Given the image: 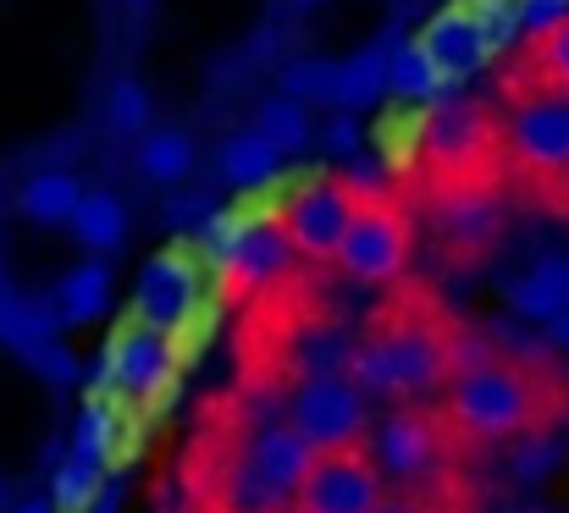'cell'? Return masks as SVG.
<instances>
[{"mask_svg": "<svg viewBox=\"0 0 569 513\" xmlns=\"http://www.w3.org/2000/svg\"><path fill=\"white\" fill-rule=\"evenodd\" d=\"M355 353H360V342L349 338V332H338V326H310V332L293 338V370H299V381H305V375H349Z\"/></svg>", "mask_w": 569, "mask_h": 513, "instance_id": "obj_27", "label": "cell"}, {"mask_svg": "<svg viewBox=\"0 0 569 513\" xmlns=\"http://www.w3.org/2000/svg\"><path fill=\"white\" fill-rule=\"evenodd\" d=\"M437 232L453 243V249H487L498 232H503V204L492 188H476V182H453L442 188L437 199Z\"/></svg>", "mask_w": 569, "mask_h": 513, "instance_id": "obj_16", "label": "cell"}, {"mask_svg": "<svg viewBox=\"0 0 569 513\" xmlns=\"http://www.w3.org/2000/svg\"><path fill=\"white\" fill-rule=\"evenodd\" d=\"M387 100H392L398 111H431L437 100H448V78L431 67V56H426L415 39H398V44H392Z\"/></svg>", "mask_w": 569, "mask_h": 513, "instance_id": "obj_21", "label": "cell"}, {"mask_svg": "<svg viewBox=\"0 0 569 513\" xmlns=\"http://www.w3.org/2000/svg\"><path fill=\"white\" fill-rule=\"evenodd\" d=\"M277 171H282V155L254 128H238L216 144V177L227 188H266V182H277Z\"/></svg>", "mask_w": 569, "mask_h": 513, "instance_id": "obj_24", "label": "cell"}, {"mask_svg": "<svg viewBox=\"0 0 569 513\" xmlns=\"http://www.w3.org/2000/svg\"><path fill=\"white\" fill-rule=\"evenodd\" d=\"M569 459V442L553 431V425H537V431H526V436H515V453H509V475L520 481V486H542V481H553L559 470H565Z\"/></svg>", "mask_w": 569, "mask_h": 513, "instance_id": "obj_28", "label": "cell"}, {"mask_svg": "<svg viewBox=\"0 0 569 513\" xmlns=\"http://www.w3.org/2000/svg\"><path fill=\"white\" fill-rule=\"evenodd\" d=\"M0 513H11V492H6V481H0Z\"/></svg>", "mask_w": 569, "mask_h": 513, "instance_id": "obj_44", "label": "cell"}, {"mask_svg": "<svg viewBox=\"0 0 569 513\" xmlns=\"http://www.w3.org/2000/svg\"><path fill=\"white\" fill-rule=\"evenodd\" d=\"M355 210H360V199L338 177H305L282 199V232L305 260H338Z\"/></svg>", "mask_w": 569, "mask_h": 513, "instance_id": "obj_6", "label": "cell"}, {"mask_svg": "<svg viewBox=\"0 0 569 513\" xmlns=\"http://www.w3.org/2000/svg\"><path fill=\"white\" fill-rule=\"evenodd\" d=\"M277 94L299 105H332L338 94V56H293L277 78Z\"/></svg>", "mask_w": 569, "mask_h": 513, "instance_id": "obj_29", "label": "cell"}, {"mask_svg": "<svg viewBox=\"0 0 569 513\" xmlns=\"http://www.w3.org/2000/svg\"><path fill=\"white\" fill-rule=\"evenodd\" d=\"M83 177L67 167H39L22 177V188H17V215L28 221V227H72V215H78V204H83Z\"/></svg>", "mask_w": 569, "mask_h": 513, "instance_id": "obj_18", "label": "cell"}, {"mask_svg": "<svg viewBox=\"0 0 569 513\" xmlns=\"http://www.w3.org/2000/svg\"><path fill=\"white\" fill-rule=\"evenodd\" d=\"M128 227H133L128 199H122V193H111V188H89L67 232H72V243H78L89 260H106L111 249H122V243H128Z\"/></svg>", "mask_w": 569, "mask_h": 513, "instance_id": "obj_22", "label": "cell"}, {"mask_svg": "<svg viewBox=\"0 0 569 513\" xmlns=\"http://www.w3.org/2000/svg\"><path fill=\"white\" fill-rule=\"evenodd\" d=\"M288 6H299V11H316V6H327V0H288Z\"/></svg>", "mask_w": 569, "mask_h": 513, "instance_id": "obj_43", "label": "cell"}, {"mask_svg": "<svg viewBox=\"0 0 569 513\" xmlns=\"http://www.w3.org/2000/svg\"><path fill=\"white\" fill-rule=\"evenodd\" d=\"M33 370H39V375H44L50 386H72L83 364H78V353H72L67 342H61V338H50V342H44V348H39V359H33Z\"/></svg>", "mask_w": 569, "mask_h": 513, "instance_id": "obj_37", "label": "cell"}, {"mask_svg": "<svg viewBox=\"0 0 569 513\" xmlns=\"http://www.w3.org/2000/svg\"><path fill=\"white\" fill-rule=\"evenodd\" d=\"M553 370H531L515 359H487L459 370L448 386V425L470 442H515L553 414Z\"/></svg>", "mask_w": 569, "mask_h": 513, "instance_id": "obj_1", "label": "cell"}, {"mask_svg": "<svg viewBox=\"0 0 569 513\" xmlns=\"http://www.w3.org/2000/svg\"><path fill=\"white\" fill-rule=\"evenodd\" d=\"M515 17H520V39L537 44L569 22V0H515Z\"/></svg>", "mask_w": 569, "mask_h": 513, "instance_id": "obj_36", "label": "cell"}, {"mask_svg": "<svg viewBox=\"0 0 569 513\" xmlns=\"http://www.w3.org/2000/svg\"><path fill=\"white\" fill-rule=\"evenodd\" d=\"M366 453H371V464L381 470V481L415 486L442 459V425L431 414H420V409H387L381 420H371Z\"/></svg>", "mask_w": 569, "mask_h": 513, "instance_id": "obj_9", "label": "cell"}, {"mask_svg": "<svg viewBox=\"0 0 569 513\" xmlns=\"http://www.w3.org/2000/svg\"><path fill=\"white\" fill-rule=\"evenodd\" d=\"M377 513H431V509H420V503H409V497H387Z\"/></svg>", "mask_w": 569, "mask_h": 513, "instance_id": "obj_42", "label": "cell"}, {"mask_svg": "<svg viewBox=\"0 0 569 513\" xmlns=\"http://www.w3.org/2000/svg\"><path fill=\"white\" fill-rule=\"evenodd\" d=\"M392 44L398 39H371L349 56H338V94H332V111H371L381 94H387V61H392Z\"/></svg>", "mask_w": 569, "mask_h": 513, "instance_id": "obj_20", "label": "cell"}, {"mask_svg": "<svg viewBox=\"0 0 569 513\" xmlns=\"http://www.w3.org/2000/svg\"><path fill=\"white\" fill-rule=\"evenodd\" d=\"M238 459H243L266 486H277V492L293 503V497H299V486H305V475L316 470V459H321V453H316V447L288 425V420H260V425L243 436Z\"/></svg>", "mask_w": 569, "mask_h": 513, "instance_id": "obj_13", "label": "cell"}, {"mask_svg": "<svg viewBox=\"0 0 569 513\" xmlns=\"http://www.w3.org/2000/svg\"><path fill=\"white\" fill-rule=\"evenodd\" d=\"M282 420L316 453H349V447H366V436H371V398L349 375H305L288 392Z\"/></svg>", "mask_w": 569, "mask_h": 513, "instance_id": "obj_3", "label": "cell"}, {"mask_svg": "<svg viewBox=\"0 0 569 513\" xmlns=\"http://www.w3.org/2000/svg\"><path fill=\"white\" fill-rule=\"evenodd\" d=\"M316 144H321V150H327V155L343 167L349 155H360V150H366V128H360V117H349V111H332V117H327V128L316 133Z\"/></svg>", "mask_w": 569, "mask_h": 513, "instance_id": "obj_35", "label": "cell"}, {"mask_svg": "<svg viewBox=\"0 0 569 513\" xmlns=\"http://www.w3.org/2000/svg\"><path fill=\"white\" fill-rule=\"evenodd\" d=\"M100 492H106V464L100 459H89L78 447L56 459V470H50V503H56V513H89Z\"/></svg>", "mask_w": 569, "mask_h": 513, "instance_id": "obj_26", "label": "cell"}, {"mask_svg": "<svg viewBox=\"0 0 569 513\" xmlns=\"http://www.w3.org/2000/svg\"><path fill=\"white\" fill-rule=\"evenodd\" d=\"M338 182L360 199V204H387V182H392V167L377 155V144H366L360 155H349L338 167Z\"/></svg>", "mask_w": 569, "mask_h": 513, "instance_id": "obj_33", "label": "cell"}, {"mask_svg": "<svg viewBox=\"0 0 569 513\" xmlns=\"http://www.w3.org/2000/svg\"><path fill=\"white\" fill-rule=\"evenodd\" d=\"M0 282H6V271H0Z\"/></svg>", "mask_w": 569, "mask_h": 513, "instance_id": "obj_46", "label": "cell"}, {"mask_svg": "<svg viewBox=\"0 0 569 513\" xmlns=\"http://www.w3.org/2000/svg\"><path fill=\"white\" fill-rule=\"evenodd\" d=\"M178 364H183V353H178V332H161V326H150V321H122L111 342H106V359H100V392H111L117 403H128V409H139V403H150V398H161L172 381H178Z\"/></svg>", "mask_w": 569, "mask_h": 513, "instance_id": "obj_4", "label": "cell"}, {"mask_svg": "<svg viewBox=\"0 0 569 513\" xmlns=\"http://www.w3.org/2000/svg\"><path fill=\"white\" fill-rule=\"evenodd\" d=\"M387 503V481L371 464L366 447H349V453H321L316 470L305 475L293 513H377Z\"/></svg>", "mask_w": 569, "mask_h": 513, "instance_id": "obj_7", "label": "cell"}, {"mask_svg": "<svg viewBox=\"0 0 569 513\" xmlns=\"http://www.w3.org/2000/svg\"><path fill=\"white\" fill-rule=\"evenodd\" d=\"M282 161L288 155H305L310 144H316V122H310V105H299V100H288V94H266L260 105H254V122H249Z\"/></svg>", "mask_w": 569, "mask_h": 513, "instance_id": "obj_25", "label": "cell"}, {"mask_svg": "<svg viewBox=\"0 0 569 513\" xmlns=\"http://www.w3.org/2000/svg\"><path fill=\"white\" fill-rule=\"evenodd\" d=\"M122 6H128V11H144V6H156V0H122Z\"/></svg>", "mask_w": 569, "mask_h": 513, "instance_id": "obj_45", "label": "cell"}, {"mask_svg": "<svg viewBox=\"0 0 569 513\" xmlns=\"http://www.w3.org/2000/svg\"><path fill=\"white\" fill-rule=\"evenodd\" d=\"M210 243L221 254V271L232 276V288L243 293H266L277 282H288L299 249L288 243L282 221H266V215H216L210 221Z\"/></svg>", "mask_w": 569, "mask_h": 513, "instance_id": "obj_5", "label": "cell"}, {"mask_svg": "<svg viewBox=\"0 0 569 513\" xmlns=\"http://www.w3.org/2000/svg\"><path fill=\"white\" fill-rule=\"evenodd\" d=\"M415 44L431 56V67L448 78V89L465 83V78H476V72H487L492 56H498V44H492V33H487V22L476 17L470 0H453V6L431 11V17L420 22Z\"/></svg>", "mask_w": 569, "mask_h": 513, "instance_id": "obj_11", "label": "cell"}, {"mask_svg": "<svg viewBox=\"0 0 569 513\" xmlns=\"http://www.w3.org/2000/svg\"><path fill=\"white\" fill-rule=\"evenodd\" d=\"M199 293H204V276H199L193 249H161L144 260V271L133 282V321H150L161 332H183Z\"/></svg>", "mask_w": 569, "mask_h": 513, "instance_id": "obj_10", "label": "cell"}, {"mask_svg": "<svg viewBox=\"0 0 569 513\" xmlns=\"http://www.w3.org/2000/svg\"><path fill=\"white\" fill-rule=\"evenodd\" d=\"M210 215V199L204 193H183V199H167V210H161V221L172 227V232H189L193 221H204Z\"/></svg>", "mask_w": 569, "mask_h": 513, "instance_id": "obj_38", "label": "cell"}, {"mask_svg": "<svg viewBox=\"0 0 569 513\" xmlns=\"http://www.w3.org/2000/svg\"><path fill=\"white\" fill-rule=\"evenodd\" d=\"M150 117H156V94H150L139 78H117L111 94H106V122H111V133L144 139V133H150Z\"/></svg>", "mask_w": 569, "mask_h": 513, "instance_id": "obj_32", "label": "cell"}, {"mask_svg": "<svg viewBox=\"0 0 569 513\" xmlns=\"http://www.w3.org/2000/svg\"><path fill=\"white\" fill-rule=\"evenodd\" d=\"M11 513H56L50 497H22V503H11Z\"/></svg>", "mask_w": 569, "mask_h": 513, "instance_id": "obj_40", "label": "cell"}, {"mask_svg": "<svg viewBox=\"0 0 569 513\" xmlns=\"http://www.w3.org/2000/svg\"><path fill=\"white\" fill-rule=\"evenodd\" d=\"M193 167H199V150L183 128H150L139 144H133V171L156 188H178L189 182Z\"/></svg>", "mask_w": 569, "mask_h": 513, "instance_id": "obj_23", "label": "cell"}, {"mask_svg": "<svg viewBox=\"0 0 569 513\" xmlns=\"http://www.w3.org/2000/svg\"><path fill=\"white\" fill-rule=\"evenodd\" d=\"M537 78L548 94H569V22L537 39Z\"/></svg>", "mask_w": 569, "mask_h": 513, "instance_id": "obj_34", "label": "cell"}, {"mask_svg": "<svg viewBox=\"0 0 569 513\" xmlns=\"http://www.w3.org/2000/svg\"><path fill=\"white\" fill-rule=\"evenodd\" d=\"M426 161H437L442 171H465L481 161L487 150V117L465 100H437L426 111Z\"/></svg>", "mask_w": 569, "mask_h": 513, "instance_id": "obj_15", "label": "cell"}, {"mask_svg": "<svg viewBox=\"0 0 569 513\" xmlns=\"http://www.w3.org/2000/svg\"><path fill=\"white\" fill-rule=\"evenodd\" d=\"M122 497H128V492H122V481H106V492L94 497V509L89 513H122Z\"/></svg>", "mask_w": 569, "mask_h": 513, "instance_id": "obj_39", "label": "cell"}, {"mask_svg": "<svg viewBox=\"0 0 569 513\" xmlns=\"http://www.w3.org/2000/svg\"><path fill=\"white\" fill-rule=\"evenodd\" d=\"M221 513H293V503L277 486H266L243 459H232L221 470Z\"/></svg>", "mask_w": 569, "mask_h": 513, "instance_id": "obj_30", "label": "cell"}, {"mask_svg": "<svg viewBox=\"0 0 569 513\" xmlns=\"http://www.w3.org/2000/svg\"><path fill=\"white\" fill-rule=\"evenodd\" d=\"M50 304H56V321L61 326H94L106 310H111V265L106 260H78L61 271V282L50 288Z\"/></svg>", "mask_w": 569, "mask_h": 513, "instance_id": "obj_19", "label": "cell"}, {"mask_svg": "<svg viewBox=\"0 0 569 513\" xmlns=\"http://www.w3.org/2000/svg\"><path fill=\"white\" fill-rule=\"evenodd\" d=\"M503 304L526 326H553L569 315V254H537L526 271L503 282Z\"/></svg>", "mask_w": 569, "mask_h": 513, "instance_id": "obj_14", "label": "cell"}, {"mask_svg": "<svg viewBox=\"0 0 569 513\" xmlns=\"http://www.w3.org/2000/svg\"><path fill=\"white\" fill-rule=\"evenodd\" d=\"M442 375H453V353H448V332L431 326V321H398V326H387L371 342H360V353L349 364V381L366 398H381V403L420 398Z\"/></svg>", "mask_w": 569, "mask_h": 513, "instance_id": "obj_2", "label": "cell"}, {"mask_svg": "<svg viewBox=\"0 0 569 513\" xmlns=\"http://www.w3.org/2000/svg\"><path fill=\"white\" fill-rule=\"evenodd\" d=\"M122 409H128V403H117L111 392H94V398L83 403V414H78L72 447L89 453V459H100V464H111V436L122 431Z\"/></svg>", "mask_w": 569, "mask_h": 513, "instance_id": "obj_31", "label": "cell"}, {"mask_svg": "<svg viewBox=\"0 0 569 513\" xmlns=\"http://www.w3.org/2000/svg\"><path fill=\"white\" fill-rule=\"evenodd\" d=\"M338 265L355 282H392V276H403V265H409V221L392 204H360L349 232H343Z\"/></svg>", "mask_w": 569, "mask_h": 513, "instance_id": "obj_12", "label": "cell"}, {"mask_svg": "<svg viewBox=\"0 0 569 513\" xmlns=\"http://www.w3.org/2000/svg\"><path fill=\"white\" fill-rule=\"evenodd\" d=\"M548 342H553L559 353H569V315H565V321H553V326H548Z\"/></svg>", "mask_w": 569, "mask_h": 513, "instance_id": "obj_41", "label": "cell"}, {"mask_svg": "<svg viewBox=\"0 0 569 513\" xmlns=\"http://www.w3.org/2000/svg\"><path fill=\"white\" fill-rule=\"evenodd\" d=\"M50 338H61L50 293H17L11 282H0V348H11L22 364H33Z\"/></svg>", "mask_w": 569, "mask_h": 513, "instance_id": "obj_17", "label": "cell"}, {"mask_svg": "<svg viewBox=\"0 0 569 513\" xmlns=\"http://www.w3.org/2000/svg\"><path fill=\"white\" fill-rule=\"evenodd\" d=\"M509 155L542 182L569 177V94H526L509 111Z\"/></svg>", "mask_w": 569, "mask_h": 513, "instance_id": "obj_8", "label": "cell"}]
</instances>
